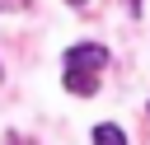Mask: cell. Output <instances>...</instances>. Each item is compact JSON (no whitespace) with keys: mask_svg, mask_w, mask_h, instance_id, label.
I'll return each instance as SVG.
<instances>
[{"mask_svg":"<svg viewBox=\"0 0 150 145\" xmlns=\"http://www.w3.org/2000/svg\"><path fill=\"white\" fill-rule=\"evenodd\" d=\"M108 65V47H98V42H75V47H66V56H61V70H103Z\"/></svg>","mask_w":150,"mask_h":145,"instance_id":"obj_1","label":"cell"},{"mask_svg":"<svg viewBox=\"0 0 150 145\" xmlns=\"http://www.w3.org/2000/svg\"><path fill=\"white\" fill-rule=\"evenodd\" d=\"M61 84H66L70 94H80V98L98 94V75H94V70H66V75H61Z\"/></svg>","mask_w":150,"mask_h":145,"instance_id":"obj_2","label":"cell"},{"mask_svg":"<svg viewBox=\"0 0 150 145\" xmlns=\"http://www.w3.org/2000/svg\"><path fill=\"white\" fill-rule=\"evenodd\" d=\"M89 140H94V145H127V136H122V126H112V122H98Z\"/></svg>","mask_w":150,"mask_h":145,"instance_id":"obj_3","label":"cell"},{"mask_svg":"<svg viewBox=\"0 0 150 145\" xmlns=\"http://www.w3.org/2000/svg\"><path fill=\"white\" fill-rule=\"evenodd\" d=\"M0 5H5V9H23L28 0H0Z\"/></svg>","mask_w":150,"mask_h":145,"instance_id":"obj_4","label":"cell"},{"mask_svg":"<svg viewBox=\"0 0 150 145\" xmlns=\"http://www.w3.org/2000/svg\"><path fill=\"white\" fill-rule=\"evenodd\" d=\"M66 5H84V0H66Z\"/></svg>","mask_w":150,"mask_h":145,"instance_id":"obj_5","label":"cell"}]
</instances>
